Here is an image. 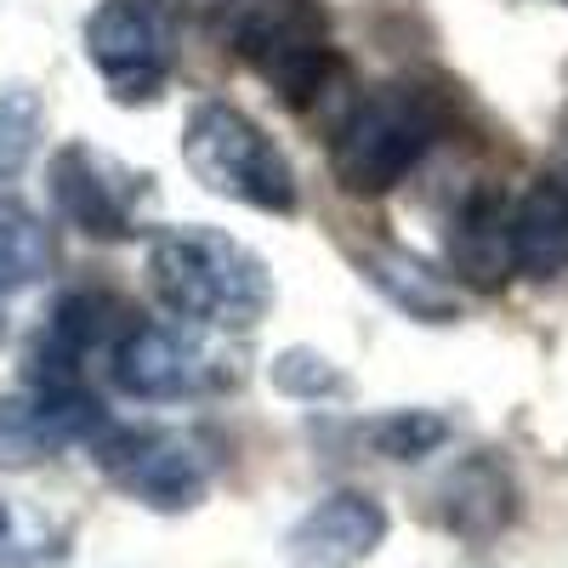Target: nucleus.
<instances>
[{
  "instance_id": "f257e3e1",
  "label": "nucleus",
  "mask_w": 568,
  "mask_h": 568,
  "mask_svg": "<svg viewBox=\"0 0 568 568\" xmlns=\"http://www.w3.org/2000/svg\"><path fill=\"white\" fill-rule=\"evenodd\" d=\"M149 273H154L160 302L200 329H256L273 307L267 262L245 240L205 222L160 227L149 251Z\"/></svg>"
},
{
  "instance_id": "f03ea898",
  "label": "nucleus",
  "mask_w": 568,
  "mask_h": 568,
  "mask_svg": "<svg viewBox=\"0 0 568 568\" xmlns=\"http://www.w3.org/2000/svg\"><path fill=\"white\" fill-rule=\"evenodd\" d=\"M444 131H449V103L433 85L387 80V85L364 91L353 103V114L342 120L336 149H329V171H336V182L347 194L375 200L387 187H398Z\"/></svg>"
},
{
  "instance_id": "7ed1b4c3",
  "label": "nucleus",
  "mask_w": 568,
  "mask_h": 568,
  "mask_svg": "<svg viewBox=\"0 0 568 568\" xmlns=\"http://www.w3.org/2000/svg\"><path fill=\"white\" fill-rule=\"evenodd\" d=\"M222 45L296 109L313 103L342 69L329 52V18L318 0H227Z\"/></svg>"
},
{
  "instance_id": "20e7f679",
  "label": "nucleus",
  "mask_w": 568,
  "mask_h": 568,
  "mask_svg": "<svg viewBox=\"0 0 568 568\" xmlns=\"http://www.w3.org/2000/svg\"><path fill=\"white\" fill-rule=\"evenodd\" d=\"M182 165L211 194L240 200L251 211H296V171L278 142L233 103H200L182 131Z\"/></svg>"
},
{
  "instance_id": "39448f33",
  "label": "nucleus",
  "mask_w": 568,
  "mask_h": 568,
  "mask_svg": "<svg viewBox=\"0 0 568 568\" xmlns=\"http://www.w3.org/2000/svg\"><path fill=\"white\" fill-rule=\"evenodd\" d=\"M103 471L149 511H187L211 489V449L194 433H160V426H103L98 433Z\"/></svg>"
},
{
  "instance_id": "423d86ee",
  "label": "nucleus",
  "mask_w": 568,
  "mask_h": 568,
  "mask_svg": "<svg viewBox=\"0 0 568 568\" xmlns=\"http://www.w3.org/2000/svg\"><path fill=\"white\" fill-rule=\"evenodd\" d=\"M109 375L114 387L136 404H182L233 382V364H222L194 329L182 324H136L125 318V329L109 347Z\"/></svg>"
},
{
  "instance_id": "0eeeda50",
  "label": "nucleus",
  "mask_w": 568,
  "mask_h": 568,
  "mask_svg": "<svg viewBox=\"0 0 568 568\" xmlns=\"http://www.w3.org/2000/svg\"><path fill=\"white\" fill-rule=\"evenodd\" d=\"M85 58L114 103H154L171 80V23L154 0H103L85 18Z\"/></svg>"
},
{
  "instance_id": "6e6552de",
  "label": "nucleus",
  "mask_w": 568,
  "mask_h": 568,
  "mask_svg": "<svg viewBox=\"0 0 568 568\" xmlns=\"http://www.w3.org/2000/svg\"><path fill=\"white\" fill-rule=\"evenodd\" d=\"M52 200L91 240H131L154 194L149 176L125 171L120 160L85 149V142H63L52 154Z\"/></svg>"
},
{
  "instance_id": "1a4fd4ad",
  "label": "nucleus",
  "mask_w": 568,
  "mask_h": 568,
  "mask_svg": "<svg viewBox=\"0 0 568 568\" xmlns=\"http://www.w3.org/2000/svg\"><path fill=\"white\" fill-rule=\"evenodd\" d=\"M382 546H387V506L364 489L324 495L284 535V557L296 568H358Z\"/></svg>"
},
{
  "instance_id": "9d476101",
  "label": "nucleus",
  "mask_w": 568,
  "mask_h": 568,
  "mask_svg": "<svg viewBox=\"0 0 568 568\" xmlns=\"http://www.w3.org/2000/svg\"><path fill=\"white\" fill-rule=\"evenodd\" d=\"M511 267V211L500 194H471L449 222V273L471 291H500Z\"/></svg>"
},
{
  "instance_id": "9b49d317",
  "label": "nucleus",
  "mask_w": 568,
  "mask_h": 568,
  "mask_svg": "<svg viewBox=\"0 0 568 568\" xmlns=\"http://www.w3.org/2000/svg\"><path fill=\"white\" fill-rule=\"evenodd\" d=\"M511 262L529 278L568 273V194L562 182H535L511 211Z\"/></svg>"
},
{
  "instance_id": "f8f14e48",
  "label": "nucleus",
  "mask_w": 568,
  "mask_h": 568,
  "mask_svg": "<svg viewBox=\"0 0 568 568\" xmlns=\"http://www.w3.org/2000/svg\"><path fill=\"white\" fill-rule=\"evenodd\" d=\"M358 267H364V278L375 284V291H382L393 307H404L409 318H420V324H449L455 318V291L426 262H415L404 251H364Z\"/></svg>"
},
{
  "instance_id": "ddd939ff",
  "label": "nucleus",
  "mask_w": 568,
  "mask_h": 568,
  "mask_svg": "<svg viewBox=\"0 0 568 568\" xmlns=\"http://www.w3.org/2000/svg\"><path fill=\"white\" fill-rule=\"evenodd\" d=\"M444 495H449V506H444L449 529H460L471 540H484V535H495V529L511 524V484H506V471L495 460L460 466Z\"/></svg>"
},
{
  "instance_id": "4468645a",
  "label": "nucleus",
  "mask_w": 568,
  "mask_h": 568,
  "mask_svg": "<svg viewBox=\"0 0 568 568\" xmlns=\"http://www.w3.org/2000/svg\"><path fill=\"white\" fill-rule=\"evenodd\" d=\"M52 227H45L34 211L0 200V296L29 291L34 278L52 273Z\"/></svg>"
},
{
  "instance_id": "2eb2a0df",
  "label": "nucleus",
  "mask_w": 568,
  "mask_h": 568,
  "mask_svg": "<svg viewBox=\"0 0 568 568\" xmlns=\"http://www.w3.org/2000/svg\"><path fill=\"white\" fill-rule=\"evenodd\" d=\"M444 438H449V420L433 415V409H398V415H382L369 426V444L382 449L387 460H420V455H433Z\"/></svg>"
},
{
  "instance_id": "dca6fc26",
  "label": "nucleus",
  "mask_w": 568,
  "mask_h": 568,
  "mask_svg": "<svg viewBox=\"0 0 568 568\" xmlns=\"http://www.w3.org/2000/svg\"><path fill=\"white\" fill-rule=\"evenodd\" d=\"M273 387H284L291 398H342L347 393V375L329 364L324 353H307V347H291L284 358H273Z\"/></svg>"
},
{
  "instance_id": "f3484780",
  "label": "nucleus",
  "mask_w": 568,
  "mask_h": 568,
  "mask_svg": "<svg viewBox=\"0 0 568 568\" xmlns=\"http://www.w3.org/2000/svg\"><path fill=\"white\" fill-rule=\"evenodd\" d=\"M34 136H40V103L29 91H7L0 98V176L23 171V160L34 154Z\"/></svg>"
},
{
  "instance_id": "a211bd4d",
  "label": "nucleus",
  "mask_w": 568,
  "mask_h": 568,
  "mask_svg": "<svg viewBox=\"0 0 568 568\" xmlns=\"http://www.w3.org/2000/svg\"><path fill=\"white\" fill-rule=\"evenodd\" d=\"M7 529H12V517H7V500H0V546H7Z\"/></svg>"
},
{
  "instance_id": "6ab92c4d",
  "label": "nucleus",
  "mask_w": 568,
  "mask_h": 568,
  "mask_svg": "<svg viewBox=\"0 0 568 568\" xmlns=\"http://www.w3.org/2000/svg\"><path fill=\"white\" fill-rule=\"evenodd\" d=\"M562 194H568V182H562Z\"/></svg>"
}]
</instances>
